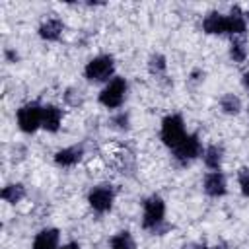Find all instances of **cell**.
<instances>
[{"instance_id": "cell-4", "label": "cell", "mask_w": 249, "mask_h": 249, "mask_svg": "<svg viewBox=\"0 0 249 249\" xmlns=\"http://www.w3.org/2000/svg\"><path fill=\"white\" fill-rule=\"evenodd\" d=\"M111 74H113V58L111 56H97V58L89 60L86 66V76L95 82L107 80Z\"/></svg>"}, {"instance_id": "cell-5", "label": "cell", "mask_w": 249, "mask_h": 249, "mask_svg": "<svg viewBox=\"0 0 249 249\" xmlns=\"http://www.w3.org/2000/svg\"><path fill=\"white\" fill-rule=\"evenodd\" d=\"M165 204L160 196H150L144 204V228H154L163 220Z\"/></svg>"}, {"instance_id": "cell-2", "label": "cell", "mask_w": 249, "mask_h": 249, "mask_svg": "<svg viewBox=\"0 0 249 249\" xmlns=\"http://www.w3.org/2000/svg\"><path fill=\"white\" fill-rule=\"evenodd\" d=\"M41 117H43V109L39 105H35V103L23 105L18 111V124L23 132H33L41 124Z\"/></svg>"}, {"instance_id": "cell-7", "label": "cell", "mask_w": 249, "mask_h": 249, "mask_svg": "<svg viewBox=\"0 0 249 249\" xmlns=\"http://www.w3.org/2000/svg\"><path fill=\"white\" fill-rule=\"evenodd\" d=\"M200 150V144H198V138L193 134V136H185V140L175 148V158L181 160V161H189L193 160Z\"/></svg>"}, {"instance_id": "cell-17", "label": "cell", "mask_w": 249, "mask_h": 249, "mask_svg": "<svg viewBox=\"0 0 249 249\" xmlns=\"http://www.w3.org/2000/svg\"><path fill=\"white\" fill-rule=\"evenodd\" d=\"M21 196H23V187L21 185H10L2 191V198L8 200V202H18V200H21Z\"/></svg>"}, {"instance_id": "cell-9", "label": "cell", "mask_w": 249, "mask_h": 249, "mask_svg": "<svg viewBox=\"0 0 249 249\" xmlns=\"http://www.w3.org/2000/svg\"><path fill=\"white\" fill-rule=\"evenodd\" d=\"M204 189H206V193L212 195V196L224 195V193H226V179H224V175L218 173V171L210 173V175L204 179Z\"/></svg>"}, {"instance_id": "cell-15", "label": "cell", "mask_w": 249, "mask_h": 249, "mask_svg": "<svg viewBox=\"0 0 249 249\" xmlns=\"http://www.w3.org/2000/svg\"><path fill=\"white\" fill-rule=\"evenodd\" d=\"M111 249H134V241L128 235V231H121L111 239Z\"/></svg>"}, {"instance_id": "cell-3", "label": "cell", "mask_w": 249, "mask_h": 249, "mask_svg": "<svg viewBox=\"0 0 249 249\" xmlns=\"http://www.w3.org/2000/svg\"><path fill=\"white\" fill-rule=\"evenodd\" d=\"M124 91H126V84L123 78H115L113 82H109V86L101 91L99 101L105 107H119L124 99Z\"/></svg>"}, {"instance_id": "cell-11", "label": "cell", "mask_w": 249, "mask_h": 249, "mask_svg": "<svg viewBox=\"0 0 249 249\" xmlns=\"http://www.w3.org/2000/svg\"><path fill=\"white\" fill-rule=\"evenodd\" d=\"M228 29V23H226V16L222 14H210L206 19H204V31L206 33H224Z\"/></svg>"}, {"instance_id": "cell-1", "label": "cell", "mask_w": 249, "mask_h": 249, "mask_svg": "<svg viewBox=\"0 0 249 249\" xmlns=\"http://www.w3.org/2000/svg\"><path fill=\"white\" fill-rule=\"evenodd\" d=\"M161 140L167 146H171V148H177L185 140V128H183L181 117L171 115V117H165L163 119V124H161Z\"/></svg>"}, {"instance_id": "cell-18", "label": "cell", "mask_w": 249, "mask_h": 249, "mask_svg": "<svg viewBox=\"0 0 249 249\" xmlns=\"http://www.w3.org/2000/svg\"><path fill=\"white\" fill-rule=\"evenodd\" d=\"M222 109H224L226 113H237V111H239V99L233 97L231 93H230V95H224V97H222Z\"/></svg>"}, {"instance_id": "cell-8", "label": "cell", "mask_w": 249, "mask_h": 249, "mask_svg": "<svg viewBox=\"0 0 249 249\" xmlns=\"http://www.w3.org/2000/svg\"><path fill=\"white\" fill-rule=\"evenodd\" d=\"M60 119H62V113H60L58 107H54V105H47V107H43L41 126H45L47 130L54 132V130L58 128V124H60Z\"/></svg>"}, {"instance_id": "cell-19", "label": "cell", "mask_w": 249, "mask_h": 249, "mask_svg": "<svg viewBox=\"0 0 249 249\" xmlns=\"http://www.w3.org/2000/svg\"><path fill=\"white\" fill-rule=\"evenodd\" d=\"M245 47H243V43H239V41H235L233 45H231V58L235 60V62H241L243 58H245Z\"/></svg>"}, {"instance_id": "cell-22", "label": "cell", "mask_w": 249, "mask_h": 249, "mask_svg": "<svg viewBox=\"0 0 249 249\" xmlns=\"http://www.w3.org/2000/svg\"><path fill=\"white\" fill-rule=\"evenodd\" d=\"M62 249H80V247H78L76 243H68V245H64Z\"/></svg>"}, {"instance_id": "cell-13", "label": "cell", "mask_w": 249, "mask_h": 249, "mask_svg": "<svg viewBox=\"0 0 249 249\" xmlns=\"http://www.w3.org/2000/svg\"><path fill=\"white\" fill-rule=\"evenodd\" d=\"M60 31H62V23H60L58 19H49L47 23H43V25H41V29H39V35H41L43 39H49V41H53V39H58Z\"/></svg>"}, {"instance_id": "cell-10", "label": "cell", "mask_w": 249, "mask_h": 249, "mask_svg": "<svg viewBox=\"0 0 249 249\" xmlns=\"http://www.w3.org/2000/svg\"><path fill=\"white\" fill-rule=\"evenodd\" d=\"M58 243V231L56 230H43L35 241H33V249H56Z\"/></svg>"}, {"instance_id": "cell-23", "label": "cell", "mask_w": 249, "mask_h": 249, "mask_svg": "<svg viewBox=\"0 0 249 249\" xmlns=\"http://www.w3.org/2000/svg\"><path fill=\"white\" fill-rule=\"evenodd\" d=\"M243 84H245V88L249 89V72H247V74L243 76Z\"/></svg>"}, {"instance_id": "cell-14", "label": "cell", "mask_w": 249, "mask_h": 249, "mask_svg": "<svg viewBox=\"0 0 249 249\" xmlns=\"http://www.w3.org/2000/svg\"><path fill=\"white\" fill-rule=\"evenodd\" d=\"M80 154H82L80 148H66V150H60L54 156V160H56L58 165H72V163H76L80 160Z\"/></svg>"}, {"instance_id": "cell-16", "label": "cell", "mask_w": 249, "mask_h": 249, "mask_svg": "<svg viewBox=\"0 0 249 249\" xmlns=\"http://www.w3.org/2000/svg\"><path fill=\"white\" fill-rule=\"evenodd\" d=\"M204 161H206V165H208V167L218 169V167H220V163H222V150H220L218 146H210V148L206 150Z\"/></svg>"}, {"instance_id": "cell-21", "label": "cell", "mask_w": 249, "mask_h": 249, "mask_svg": "<svg viewBox=\"0 0 249 249\" xmlns=\"http://www.w3.org/2000/svg\"><path fill=\"white\" fill-rule=\"evenodd\" d=\"M165 64H163V58L161 56H152V68H158V70H161Z\"/></svg>"}, {"instance_id": "cell-12", "label": "cell", "mask_w": 249, "mask_h": 249, "mask_svg": "<svg viewBox=\"0 0 249 249\" xmlns=\"http://www.w3.org/2000/svg\"><path fill=\"white\" fill-rule=\"evenodd\" d=\"M226 23H228V29H226L228 33H243L245 31V19L237 8L230 16H226Z\"/></svg>"}, {"instance_id": "cell-6", "label": "cell", "mask_w": 249, "mask_h": 249, "mask_svg": "<svg viewBox=\"0 0 249 249\" xmlns=\"http://www.w3.org/2000/svg\"><path fill=\"white\" fill-rule=\"evenodd\" d=\"M111 202H113V193H111V189H107V187H97V189L91 191V195H89V204H91V208L97 210V212L109 210V208H111Z\"/></svg>"}, {"instance_id": "cell-20", "label": "cell", "mask_w": 249, "mask_h": 249, "mask_svg": "<svg viewBox=\"0 0 249 249\" xmlns=\"http://www.w3.org/2000/svg\"><path fill=\"white\" fill-rule=\"evenodd\" d=\"M239 185L245 196H249V169H241L239 173Z\"/></svg>"}]
</instances>
